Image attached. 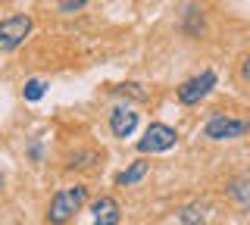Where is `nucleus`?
Masks as SVG:
<instances>
[{"label":"nucleus","mask_w":250,"mask_h":225,"mask_svg":"<svg viewBox=\"0 0 250 225\" xmlns=\"http://www.w3.org/2000/svg\"><path fill=\"white\" fill-rule=\"evenodd\" d=\"M88 200V188L84 184H69V188H60L53 194L50 206H47V225H66L78 209Z\"/></svg>","instance_id":"1"},{"label":"nucleus","mask_w":250,"mask_h":225,"mask_svg":"<svg viewBox=\"0 0 250 225\" xmlns=\"http://www.w3.org/2000/svg\"><path fill=\"white\" fill-rule=\"evenodd\" d=\"M175 141H178L175 128L163 125V122H153V125H147L144 138L138 141V150L141 153H163V150H172Z\"/></svg>","instance_id":"4"},{"label":"nucleus","mask_w":250,"mask_h":225,"mask_svg":"<svg viewBox=\"0 0 250 225\" xmlns=\"http://www.w3.org/2000/svg\"><path fill=\"white\" fill-rule=\"evenodd\" d=\"M138 128V113L131 106H113L109 110V131L116 138H128Z\"/></svg>","instance_id":"6"},{"label":"nucleus","mask_w":250,"mask_h":225,"mask_svg":"<svg viewBox=\"0 0 250 225\" xmlns=\"http://www.w3.org/2000/svg\"><path fill=\"white\" fill-rule=\"evenodd\" d=\"M213 88H216V72H213V69H203L200 75L182 82V88H178V100L188 103V106H191V103H200V100L207 97Z\"/></svg>","instance_id":"5"},{"label":"nucleus","mask_w":250,"mask_h":225,"mask_svg":"<svg viewBox=\"0 0 250 225\" xmlns=\"http://www.w3.org/2000/svg\"><path fill=\"white\" fill-rule=\"evenodd\" d=\"M97 163V153L88 150V153H72V157L66 160V169H84V166H94Z\"/></svg>","instance_id":"12"},{"label":"nucleus","mask_w":250,"mask_h":225,"mask_svg":"<svg viewBox=\"0 0 250 225\" xmlns=\"http://www.w3.org/2000/svg\"><path fill=\"white\" fill-rule=\"evenodd\" d=\"M147 169H150V163H144V160H135L125 172H119V178H116V184H122V188H128V184H135L141 182V178L147 175Z\"/></svg>","instance_id":"8"},{"label":"nucleus","mask_w":250,"mask_h":225,"mask_svg":"<svg viewBox=\"0 0 250 225\" xmlns=\"http://www.w3.org/2000/svg\"><path fill=\"white\" fill-rule=\"evenodd\" d=\"M44 91H47V84H44L41 79H28V82H25V88H22V97L35 103V100H41V97H44Z\"/></svg>","instance_id":"11"},{"label":"nucleus","mask_w":250,"mask_h":225,"mask_svg":"<svg viewBox=\"0 0 250 225\" xmlns=\"http://www.w3.org/2000/svg\"><path fill=\"white\" fill-rule=\"evenodd\" d=\"M207 213H209V206L207 204H188L182 213H178V225H197V222H203L207 219Z\"/></svg>","instance_id":"10"},{"label":"nucleus","mask_w":250,"mask_h":225,"mask_svg":"<svg viewBox=\"0 0 250 225\" xmlns=\"http://www.w3.org/2000/svg\"><path fill=\"white\" fill-rule=\"evenodd\" d=\"M84 3H88V0H60V13H75V10H82Z\"/></svg>","instance_id":"15"},{"label":"nucleus","mask_w":250,"mask_h":225,"mask_svg":"<svg viewBox=\"0 0 250 225\" xmlns=\"http://www.w3.org/2000/svg\"><path fill=\"white\" fill-rule=\"evenodd\" d=\"M247 122L244 119H234V116H213V119L203 125V138H209V141H234V138L247 135Z\"/></svg>","instance_id":"3"},{"label":"nucleus","mask_w":250,"mask_h":225,"mask_svg":"<svg viewBox=\"0 0 250 225\" xmlns=\"http://www.w3.org/2000/svg\"><path fill=\"white\" fill-rule=\"evenodd\" d=\"M238 79L244 82V84H250V53H247V57H241V63H238Z\"/></svg>","instance_id":"13"},{"label":"nucleus","mask_w":250,"mask_h":225,"mask_svg":"<svg viewBox=\"0 0 250 225\" xmlns=\"http://www.w3.org/2000/svg\"><path fill=\"white\" fill-rule=\"evenodd\" d=\"M94 213V225H119L122 213H119V204H116L113 197H100L97 204L91 206Z\"/></svg>","instance_id":"7"},{"label":"nucleus","mask_w":250,"mask_h":225,"mask_svg":"<svg viewBox=\"0 0 250 225\" xmlns=\"http://www.w3.org/2000/svg\"><path fill=\"white\" fill-rule=\"evenodd\" d=\"M0 184H3V175H0Z\"/></svg>","instance_id":"16"},{"label":"nucleus","mask_w":250,"mask_h":225,"mask_svg":"<svg viewBox=\"0 0 250 225\" xmlns=\"http://www.w3.org/2000/svg\"><path fill=\"white\" fill-rule=\"evenodd\" d=\"M119 94H125V91H128V94H135L138 100H147V91H141V84H119Z\"/></svg>","instance_id":"14"},{"label":"nucleus","mask_w":250,"mask_h":225,"mask_svg":"<svg viewBox=\"0 0 250 225\" xmlns=\"http://www.w3.org/2000/svg\"><path fill=\"white\" fill-rule=\"evenodd\" d=\"M225 194H229L231 200H238L241 206H250V182L247 178H231V182L225 184Z\"/></svg>","instance_id":"9"},{"label":"nucleus","mask_w":250,"mask_h":225,"mask_svg":"<svg viewBox=\"0 0 250 225\" xmlns=\"http://www.w3.org/2000/svg\"><path fill=\"white\" fill-rule=\"evenodd\" d=\"M28 35H31V16H25V13L0 19V53H10L16 47H22Z\"/></svg>","instance_id":"2"}]
</instances>
